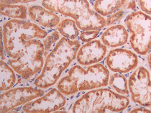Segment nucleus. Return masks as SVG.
Listing matches in <instances>:
<instances>
[{"instance_id":"5701e85b","label":"nucleus","mask_w":151,"mask_h":113,"mask_svg":"<svg viewBox=\"0 0 151 113\" xmlns=\"http://www.w3.org/2000/svg\"><path fill=\"white\" fill-rule=\"evenodd\" d=\"M137 4L142 12L151 15V0H137Z\"/></svg>"},{"instance_id":"6e6552de","label":"nucleus","mask_w":151,"mask_h":113,"mask_svg":"<svg viewBox=\"0 0 151 113\" xmlns=\"http://www.w3.org/2000/svg\"><path fill=\"white\" fill-rule=\"evenodd\" d=\"M128 87L131 99L141 107L151 106V80L150 73L144 67H139L129 76Z\"/></svg>"},{"instance_id":"7ed1b4c3","label":"nucleus","mask_w":151,"mask_h":113,"mask_svg":"<svg viewBox=\"0 0 151 113\" xmlns=\"http://www.w3.org/2000/svg\"><path fill=\"white\" fill-rule=\"evenodd\" d=\"M42 5L75 20L78 29L100 30L106 26V19L91 9L88 0H42Z\"/></svg>"},{"instance_id":"dca6fc26","label":"nucleus","mask_w":151,"mask_h":113,"mask_svg":"<svg viewBox=\"0 0 151 113\" xmlns=\"http://www.w3.org/2000/svg\"><path fill=\"white\" fill-rule=\"evenodd\" d=\"M14 69L1 60V91L11 89L16 82Z\"/></svg>"},{"instance_id":"20e7f679","label":"nucleus","mask_w":151,"mask_h":113,"mask_svg":"<svg viewBox=\"0 0 151 113\" xmlns=\"http://www.w3.org/2000/svg\"><path fill=\"white\" fill-rule=\"evenodd\" d=\"M129 104V99L109 89H91L75 101L72 112H119L124 110Z\"/></svg>"},{"instance_id":"4be33fe9","label":"nucleus","mask_w":151,"mask_h":113,"mask_svg":"<svg viewBox=\"0 0 151 113\" xmlns=\"http://www.w3.org/2000/svg\"><path fill=\"white\" fill-rule=\"evenodd\" d=\"M124 12L123 10H118L117 12L113 13L111 15L106 18V26H110L111 24H115L116 22H119L124 16Z\"/></svg>"},{"instance_id":"f257e3e1","label":"nucleus","mask_w":151,"mask_h":113,"mask_svg":"<svg viewBox=\"0 0 151 113\" xmlns=\"http://www.w3.org/2000/svg\"><path fill=\"white\" fill-rule=\"evenodd\" d=\"M80 42L63 37L58 40L46 59L41 73L35 80V86L45 89L55 84L63 71H65L76 57Z\"/></svg>"},{"instance_id":"9d476101","label":"nucleus","mask_w":151,"mask_h":113,"mask_svg":"<svg viewBox=\"0 0 151 113\" xmlns=\"http://www.w3.org/2000/svg\"><path fill=\"white\" fill-rule=\"evenodd\" d=\"M65 104V99L63 93L59 89H52L38 99L26 103L22 107V110L25 112H52Z\"/></svg>"},{"instance_id":"f03ea898","label":"nucleus","mask_w":151,"mask_h":113,"mask_svg":"<svg viewBox=\"0 0 151 113\" xmlns=\"http://www.w3.org/2000/svg\"><path fill=\"white\" fill-rule=\"evenodd\" d=\"M109 71L101 63L83 68L74 65L58 83V89L65 95H71L81 91L91 90L109 83Z\"/></svg>"},{"instance_id":"f8f14e48","label":"nucleus","mask_w":151,"mask_h":113,"mask_svg":"<svg viewBox=\"0 0 151 113\" xmlns=\"http://www.w3.org/2000/svg\"><path fill=\"white\" fill-rule=\"evenodd\" d=\"M106 53V45L100 40H94L86 42L78 49L76 59L82 65H89L101 61Z\"/></svg>"},{"instance_id":"2eb2a0df","label":"nucleus","mask_w":151,"mask_h":113,"mask_svg":"<svg viewBox=\"0 0 151 113\" xmlns=\"http://www.w3.org/2000/svg\"><path fill=\"white\" fill-rule=\"evenodd\" d=\"M127 0H96L93 9L102 17L111 15L117 12L126 3Z\"/></svg>"},{"instance_id":"9b49d317","label":"nucleus","mask_w":151,"mask_h":113,"mask_svg":"<svg viewBox=\"0 0 151 113\" xmlns=\"http://www.w3.org/2000/svg\"><path fill=\"white\" fill-rule=\"evenodd\" d=\"M106 66L114 73H126L132 71L138 64L137 55L124 48L111 50L105 59Z\"/></svg>"},{"instance_id":"423d86ee","label":"nucleus","mask_w":151,"mask_h":113,"mask_svg":"<svg viewBox=\"0 0 151 113\" xmlns=\"http://www.w3.org/2000/svg\"><path fill=\"white\" fill-rule=\"evenodd\" d=\"M43 44L37 39L27 41L15 58H11L8 64L24 78L34 76L44 66Z\"/></svg>"},{"instance_id":"4468645a","label":"nucleus","mask_w":151,"mask_h":113,"mask_svg":"<svg viewBox=\"0 0 151 113\" xmlns=\"http://www.w3.org/2000/svg\"><path fill=\"white\" fill-rule=\"evenodd\" d=\"M101 39L102 43L106 46L116 48L127 43L128 32L122 24H116L106 29L101 35Z\"/></svg>"},{"instance_id":"0eeeda50","label":"nucleus","mask_w":151,"mask_h":113,"mask_svg":"<svg viewBox=\"0 0 151 113\" xmlns=\"http://www.w3.org/2000/svg\"><path fill=\"white\" fill-rule=\"evenodd\" d=\"M125 24L131 33L132 48L139 55L147 54L151 49V16L135 11L126 17Z\"/></svg>"},{"instance_id":"393cba45","label":"nucleus","mask_w":151,"mask_h":113,"mask_svg":"<svg viewBox=\"0 0 151 113\" xmlns=\"http://www.w3.org/2000/svg\"><path fill=\"white\" fill-rule=\"evenodd\" d=\"M130 112H144V113H150L151 111L149 110V109H146L145 107H139V108H135V109H133L132 110L130 111Z\"/></svg>"},{"instance_id":"b1692460","label":"nucleus","mask_w":151,"mask_h":113,"mask_svg":"<svg viewBox=\"0 0 151 113\" xmlns=\"http://www.w3.org/2000/svg\"><path fill=\"white\" fill-rule=\"evenodd\" d=\"M37 0H1V3L3 4H18V3H29L35 1Z\"/></svg>"},{"instance_id":"39448f33","label":"nucleus","mask_w":151,"mask_h":113,"mask_svg":"<svg viewBox=\"0 0 151 113\" xmlns=\"http://www.w3.org/2000/svg\"><path fill=\"white\" fill-rule=\"evenodd\" d=\"M2 40L5 53L15 58L27 41L44 39L47 32L35 23L20 19H12L3 25Z\"/></svg>"},{"instance_id":"aec40b11","label":"nucleus","mask_w":151,"mask_h":113,"mask_svg":"<svg viewBox=\"0 0 151 113\" xmlns=\"http://www.w3.org/2000/svg\"><path fill=\"white\" fill-rule=\"evenodd\" d=\"M59 38H60V35H59L58 31H53L44 38L42 44H43L44 48H45V55H47V53L52 48V45H54L55 42L58 41Z\"/></svg>"},{"instance_id":"1a4fd4ad","label":"nucleus","mask_w":151,"mask_h":113,"mask_svg":"<svg viewBox=\"0 0 151 113\" xmlns=\"http://www.w3.org/2000/svg\"><path fill=\"white\" fill-rule=\"evenodd\" d=\"M44 95L43 90L38 88L17 87L1 94V112H7L15 107L24 104L37 97Z\"/></svg>"},{"instance_id":"412c9836","label":"nucleus","mask_w":151,"mask_h":113,"mask_svg":"<svg viewBox=\"0 0 151 113\" xmlns=\"http://www.w3.org/2000/svg\"><path fill=\"white\" fill-rule=\"evenodd\" d=\"M100 34L99 30H86L83 31L80 35V39L82 42H88L94 40Z\"/></svg>"},{"instance_id":"bb28decb","label":"nucleus","mask_w":151,"mask_h":113,"mask_svg":"<svg viewBox=\"0 0 151 113\" xmlns=\"http://www.w3.org/2000/svg\"><path fill=\"white\" fill-rule=\"evenodd\" d=\"M147 62H148V65L150 68L151 69V50L149 52L148 55H147Z\"/></svg>"},{"instance_id":"f3484780","label":"nucleus","mask_w":151,"mask_h":113,"mask_svg":"<svg viewBox=\"0 0 151 113\" xmlns=\"http://www.w3.org/2000/svg\"><path fill=\"white\" fill-rule=\"evenodd\" d=\"M1 14L7 17L25 19L27 16V7L24 5L1 3Z\"/></svg>"},{"instance_id":"ddd939ff","label":"nucleus","mask_w":151,"mask_h":113,"mask_svg":"<svg viewBox=\"0 0 151 113\" xmlns=\"http://www.w3.org/2000/svg\"><path fill=\"white\" fill-rule=\"evenodd\" d=\"M28 14L31 20L45 27H55L60 23V18L55 12L39 5L31 6L28 9Z\"/></svg>"},{"instance_id":"a211bd4d","label":"nucleus","mask_w":151,"mask_h":113,"mask_svg":"<svg viewBox=\"0 0 151 113\" xmlns=\"http://www.w3.org/2000/svg\"><path fill=\"white\" fill-rule=\"evenodd\" d=\"M78 27L74 19H65L58 24L57 30L63 37L75 40L79 35Z\"/></svg>"},{"instance_id":"a878e982","label":"nucleus","mask_w":151,"mask_h":113,"mask_svg":"<svg viewBox=\"0 0 151 113\" xmlns=\"http://www.w3.org/2000/svg\"><path fill=\"white\" fill-rule=\"evenodd\" d=\"M135 6H136L135 2H134V1H132L129 3V5H128V9H131V10H134L136 7Z\"/></svg>"},{"instance_id":"6ab92c4d","label":"nucleus","mask_w":151,"mask_h":113,"mask_svg":"<svg viewBox=\"0 0 151 113\" xmlns=\"http://www.w3.org/2000/svg\"><path fill=\"white\" fill-rule=\"evenodd\" d=\"M109 85L119 94L124 95L128 93L127 78L122 73H115L111 75L109 79Z\"/></svg>"}]
</instances>
